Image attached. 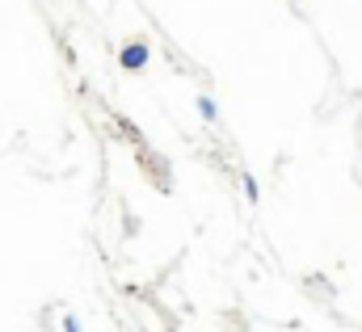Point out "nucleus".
Segmentation results:
<instances>
[{"instance_id":"2","label":"nucleus","mask_w":362,"mask_h":332,"mask_svg":"<svg viewBox=\"0 0 362 332\" xmlns=\"http://www.w3.org/2000/svg\"><path fill=\"white\" fill-rule=\"evenodd\" d=\"M198 114H202L206 122H215V118H219V105H215L211 97H198Z\"/></svg>"},{"instance_id":"1","label":"nucleus","mask_w":362,"mask_h":332,"mask_svg":"<svg viewBox=\"0 0 362 332\" xmlns=\"http://www.w3.org/2000/svg\"><path fill=\"white\" fill-rule=\"evenodd\" d=\"M148 59H152V47H148V42H127V47H122V55H118L122 72H144V68H148Z\"/></svg>"},{"instance_id":"3","label":"nucleus","mask_w":362,"mask_h":332,"mask_svg":"<svg viewBox=\"0 0 362 332\" xmlns=\"http://www.w3.org/2000/svg\"><path fill=\"white\" fill-rule=\"evenodd\" d=\"M245 198L257 202V181H253V177H245Z\"/></svg>"}]
</instances>
